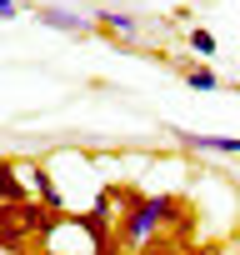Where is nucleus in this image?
Instances as JSON below:
<instances>
[{
  "label": "nucleus",
  "mask_w": 240,
  "mask_h": 255,
  "mask_svg": "<svg viewBox=\"0 0 240 255\" xmlns=\"http://www.w3.org/2000/svg\"><path fill=\"white\" fill-rule=\"evenodd\" d=\"M35 15H40V25H50V30H60V35H90V30H95V20H85V15H75V10H65V5H40Z\"/></svg>",
  "instance_id": "obj_3"
},
{
  "label": "nucleus",
  "mask_w": 240,
  "mask_h": 255,
  "mask_svg": "<svg viewBox=\"0 0 240 255\" xmlns=\"http://www.w3.org/2000/svg\"><path fill=\"white\" fill-rule=\"evenodd\" d=\"M135 255H185V250H180V240H175V235H155V240H145Z\"/></svg>",
  "instance_id": "obj_9"
},
{
  "label": "nucleus",
  "mask_w": 240,
  "mask_h": 255,
  "mask_svg": "<svg viewBox=\"0 0 240 255\" xmlns=\"http://www.w3.org/2000/svg\"><path fill=\"white\" fill-rule=\"evenodd\" d=\"M30 240H35V235H30V225H25V205H5V200H0V250L20 255Z\"/></svg>",
  "instance_id": "obj_2"
},
{
  "label": "nucleus",
  "mask_w": 240,
  "mask_h": 255,
  "mask_svg": "<svg viewBox=\"0 0 240 255\" xmlns=\"http://www.w3.org/2000/svg\"><path fill=\"white\" fill-rule=\"evenodd\" d=\"M30 190H35V200H40L45 210H65V195H60V185L50 180L45 165H30Z\"/></svg>",
  "instance_id": "obj_6"
},
{
  "label": "nucleus",
  "mask_w": 240,
  "mask_h": 255,
  "mask_svg": "<svg viewBox=\"0 0 240 255\" xmlns=\"http://www.w3.org/2000/svg\"><path fill=\"white\" fill-rule=\"evenodd\" d=\"M125 250H130V245L120 240V235H110L105 245H90V255H125Z\"/></svg>",
  "instance_id": "obj_11"
},
{
  "label": "nucleus",
  "mask_w": 240,
  "mask_h": 255,
  "mask_svg": "<svg viewBox=\"0 0 240 255\" xmlns=\"http://www.w3.org/2000/svg\"><path fill=\"white\" fill-rule=\"evenodd\" d=\"M195 255H225V250H220V245H210V250H195Z\"/></svg>",
  "instance_id": "obj_13"
},
{
  "label": "nucleus",
  "mask_w": 240,
  "mask_h": 255,
  "mask_svg": "<svg viewBox=\"0 0 240 255\" xmlns=\"http://www.w3.org/2000/svg\"><path fill=\"white\" fill-rule=\"evenodd\" d=\"M180 145L190 150H210V155H240V135H195V130H175Z\"/></svg>",
  "instance_id": "obj_4"
},
{
  "label": "nucleus",
  "mask_w": 240,
  "mask_h": 255,
  "mask_svg": "<svg viewBox=\"0 0 240 255\" xmlns=\"http://www.w3.org/2000/svg\"><path fill=\"white\" fill-rule=\"evenodd\" d=\"M105 195L115 200V235L125 240L130 250H140L145 240H155L165 225H180L185 220V205L175 195H145L135 185H105Z\"/></svg>",
  "instance_id": "obj_1"
},
{
  "label": "nucleus",
  "mask_w": 240,
  "mask_h": 255,
  "mask_svg": "<svg viewBox=\"0 0 240 255\" xmlns=\"http://www.w3.org/2000/svg\"><path fill=\"white\" fill-rule=\"evenodd\" d=\"M95 25H100V30H110L115 40H135V35H140V20H135V15H125V10H100V15H95Z\"/></svg>",
  "instance_id": "obj_7"
},
{
  "label": "nucleus",
  "mask_w": 240,
  "mask_h": 255,
  "mask_svg": "<svg viewBox=\"0 0 240 255\" xmlns=\"http://www.w3.org/2000/svg\"><path fill=\"white\" fill-rule=\"evenodd\" d=\"M190 50H195V55H205V60H210V55H215V35H210V30H200V25H195V30H190Z\"/></svg>",
  "instance_id": "obj_10"
},
{
  "label": "nucleus",
  "mask_w": 240,
  "mask_h": 255,
  "mask_svg": "<svg viewBox=\"0 0 240 255\" xmlns=\"http://www.w3.org/2000/svg\"><path fill=\"white\" fill-rule=\"evenodd\" d=\"M20 15V5H15V0H0V20H15Z\"/></svg>",
  "instance_id": "obj_12"
},
{
  "label": "nucleus",
  "mask_w": 240,
  "mask_h": 255,
  "mask_svg": "<svg viewBox=\"0 0 240 255\" xmlns=\"http://www.w3.org/2000/svg\"><path fill=\"white\" fill-rule=\"evenodd\" d=\"M0 200H5V205H30L35 200V190L20 180L15 160H0Z\"/></svg>",
  "instance_id": "obj_5"
},
{
  "label": "nucleus",
  "mask_w": 240,
  "mask_h": 255,
  "mask_svg": "<svg viewBox=\"0 0 240 255\" xmlns=\"http://www.w3.org/2000/svg\"><path fill=\"white\" fill-rule=\"evenodd\" d=\"M45 255H65V250H45Z\"/></svg>",
  "instance_id": "obj_14"
},
{
  "label": "nucleus",
  "mask_w": 240,
  "mask_h": 255,
  "mask_svg": "<svg viewBox=\"0 0 240 255\" xmlns=\"http://www.w3.org/2000/svg\"><path fill=\"white\" fill-rule=\"evenodd\" d=\"M180 75H185L190 90H220V75H215L210 65H180Z\"/></svg>",
  "instance_id": "obj_8"
}]
</instances>
